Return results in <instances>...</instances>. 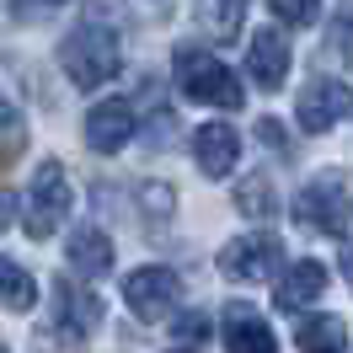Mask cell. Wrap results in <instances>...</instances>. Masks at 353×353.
<instances>
[{
	"label": "cell",
	"instance_id": "1",
	"mask_svg": "<svg viewBox=\"0 0 353 353\" xmlns=\"http://www.w3.org/2000/svg\"><path fill=\"white\" fill-rule=\"evenodd\" d=\"M172 75H176V91L188 97V102H203V108H225V112H236L246 102V91L241 81L230 75V70L209 54V48L199 43H182L176 48V59H172Z\"/></svg>",
	"mask_w": 353,
	"mask_h": 353
},
{
	"label": "cell",
	"instance_id": "2",
	"mask_svg": "<svg viewBox=\"0 0 353 353\" xmlns=\"http://www.w3.org/2000/svg\"><path fill=\"white\" fill-rule=\"evenodd\" d=\"M59 65H65V75L81 91H97V86H108L112 75H118L123 48H118V38H112L108 27L86 22V27H75L65 43H59Z\"/></svg>",
	"mask_w": 353,
	"mask_h": 353
},
{
	"label": "cell",
	"instance_id": "3",
	"mask_svg": "<svg viewBox=\"0 0 353 353\" xmlns=\"http://www.w3.org/2000/svg\"><path fill=\"white\" fill-rule=\"evenodd\" d=\"M294 214L310 225V230H321V236H343L348 230V214H353V199H348V176L327 166V172H316L294 193Z\"/></svg>",
	"mask_w": 353,
	"mask_h": 353
},
{
	"label": "cell",
	"instance_id": "4",
	"mask_svg": "<svg viewBox=\"0 0 353 353\" xmlns=\"http://www.w3.org/2000/svg\"><path fill=\"white\" fill-rule=\"evenodd\" d=\"M70 203H75V193H70L65 166H59V161H38V172L27 182V236H32V241H48V236L65 225Z\"/></svg>",
	"mask_w": 353,
	"mask_h": 353
},
{
	"label": "cell",
	"instance_id": "5",
	"mask_svg": "<svg viewBox=\"0 0 353 353\" xmlns=\"http://www.w3.org/2000/svg\"><path fill=\"white\" fill-rule=\"evenodd\" d=\"M279 263H284V246H279V236H263V230L220 246V273L230 284H263L279 273Z\"/></svg>",
	"mask_w": 353,
	"mask_h": 353
},
{
	"label": "cell",
	"instance_id": "6",
	"mask_svg": "<svg viewBox=\"0 0 353 353\" xmlns=\"http://www.w3.org/2000/svg\"><path fill=\"white\" fill-rule=\"evenodd\" d=\"M182 300V279H176L172 268H134L129 279H123V305L139 316V321H166L172 305Z\"/></svg>",
	"mask_w": 353,
	"mask_h": 353
},
{
	"label": "cell",
	"instance_id": "7",
	"mask_svg": "<svg viewBox=\"0 0 353 353\" xmlns=\"http://www.w3.org/2000/svg\"><path fill=\"white\" fill-rule=\"evenodd\" d=\"M353 112V86L348 81H332V75H321V81H310L305 91H300V102H294V123L305 134H327L337 118H348Z\"/></svg>",
	"mask_w": 353,
	"mask_h": 353
},
{
	"label": "cell",
	"instance_id": "8",
	"mask_svg": "<svg viewBox=\"0 0 353 353\" xmlns=\"http://www.w3.org/2000/svg\"><path fill=\"white\" fill-rule=\"evenodd\" d=\"M97 321H102V300L91 289H81L75 279H59L54 284V327L86 343L91 332H97Z\"/></svg>",
	"mask_w": 353,
	"mask_h": 353
},
{
	"label": "cell",
	"instance_id": "9",
	"mask_svg": "<svg viewBox=\"0 0 353 353\" xmlns=\"http://www.w3.org/2000/svg\"><path fill=\"white\" fill-rule=\"evenodd\" d=\"M129 139H134V108L123 102V97L97 102V108L86 112V145L97 155H118Z\"/></svg>",
	"mask_w": 353,
	"mask_h": 353
},
{
	"label": "cell",
	"instance_id": "10",
	"mask_svg": "<svg viewBox=\"0 0 353 353\" xmlns=\"http://www.w3.org/2000/svg\"><path fill=\"white\" fill-rule=\"evenodd\" d=\"M246 75L257 91H279L289 75V43L273 32V27H257L252 43H246Z\"/></svg>",
	"mask_w": 353,
	"mask_h": 353
},
{
	"label": "cell",
	"instance_id": "11",
	"mask_svg": "<svg viewBox=\"0 0 353 353\" xmlns=\"http://www.w3.org/2000/svg\"><path fill=\"white\" fill-rule=\"evenodd\" d=\"M236 155H241V134L230 123H203L193 134V161L203 176H230L236 172Z\"/></svg>",
	"mask_w": 353,
	"mask_h": 353
},
{
	"label": "cell",
	"instance_id": "12",
	"mask_svg": "<svg viewBox=\"0 0 353 353\" xmlns=\"http://www.w3.org/2000/svg\"><path fill=\"white\" fill-rule=\"evenodd\" d=\"M321 289H327V268L305 257V263H294L289 273H279V284H273V305L294 316V310H305Z\"/></svg>",
	"mask_w": 353,
	"mask_h": 353
},
{
	"label": "cell",
	"instance_id": "13",
	"mask_svg": "<svg viewBox=\"0 0 353 353\" xmlns=\"http://www.w3.org/2000/svg\"><path fill=\"white\" fill-rule=\"evenodd\" d=\"M70 268L81 273V279H108L112 273V241L97 230V225H81V230H70V246H65Z\"/></svg>",
	"mask_w": 353,
	"mask_h": 353
},
{
	"label": "cell",
	"instance_id": "14",
	"mask_svg": "<svg viewBox=\"0 0 353 353\" xmlns=\"http://www.w3.org/2000/svg\"><path fill=\"white\" fill-rule=\"evenodd\" d=\"M225 348L230 353H279V343H273L268 321L252 305H230L225 310Z\"/></svg>",
	"mask_w": 353,
	"mask_h": 353
},
{
	"label": "cell",
	"instance_id": "15",
	"mask_svg": "<svg viewBox=\"0 0 353 353\" xmlns=\"http://www.w3.org/2000/svg\"><path fill=\"white\" fill-rule=\"evenodd\" d=\"M294 348L300 353H343L348 348V327L337 316H300L294 321Z\"/></svg>",
	"mask_w": 353,
	"mask_h": 353
},
{
	"label": "cell",
	"instance_id": "16",
	"mask_svg": "<svg viewBox=\"0 0 353 353\" xmlns=\"http://www.w3.org/2000/svg\"><path fill=\"white\" fill-rule=\"evenodd\" d=\"M246 6H252V0H199V22L209 27L214 43H236V38H241V22H246Z\"/></svg>",
	"mask_w": 353,
	"mask_h": 353
},
{
	"label": "cell",
	"instance_id": "17",
	"mask_svg": "<svg viewBox=\"0 0 353 353\" xmlns=\"http://www.w3.org/2000/svg\"><path fill=\"white\" fill-rule=\"evenodd\" d=\"M236 209H241L246 220H273V209H279V199H273V182H268L263 172H252L236 182Z\"/></svg>",
	"mask_w": 353,
	"mask_h": 353
},
{
	"label": "cell",
	"instance_id": "18",
	"mask_svg": "<svg viewBox=\"0 0 353 353\" xmlns=\"http://www.w3.org/2000/svg\"><path fill=\"white\" fill-rule=\"evenodd\" d=\"M0 279H6V310H32L38 305V284L27 279V268L17 263V257H0Z\"/></svg>",
	"mask_w": 353,
	"mask_h": 353
},
{
	"label": "cell",
	"instance_id": "19",
	"mask_svg": "<svg viewBox=\"0 0 353 353\" xmlns=\"http://www.w3.org/2000/svg\"><path fill=\"white\" fill-rule=\"evenodd\" d=\"M139 209H145V220H166L176 209V193L166 182H139Z\"/></svg>",
	"mask_w": 353,
	"mask_h": 353
},
{
	"label": "cell",
	"instance_id": "20",
	"mask_svg": "<svg viewBox=\"0 0 353 353\" xmlns=\"http://www.w3.org/2000/svg\"><path fill=\"white\" fill-rule=\"evenodd\" d=\"M273 6V17L289 27H310L316 17H321V0H268Z\"/></svg>",
	"mask_w": 353,
	"mask_h": 353
},
{
	"label": "cell",
	"instance_id": "21",
	"mask_svg": "<svg viewBox=\"0 0 353 353\" xmlns=\"http://www.w3.org/2000/svg\"><path fill=\"white\" fill-rule=\"evenodd\" d=\"M22 139H27V129H22V112L6 102V150H0V161L6 166H17V155H22Z\"/></svg>",
	"mask_w": 353,
	"mask_h": 353
},
{
	"label": "cell",
	"instance_id": "22",
	"mask_svg": "<svg viewBox=\"0 0 353 353\" xmlns=\"http://www.w3.org/2000/svg\"><path fill=\"white\" fill-rule=\"evenodd\" d=\"M38 353H86V343L70 337V332H59V327H48L43 337H38Z\"/></svg>",
	"mask_w": 353,
	"mask_h": 353
},
{
	"label": "cell",
	"instance_id": "23",
	"mask_svg": "<svg viewBox=\"0 0 353 353\" xmlns=\"http://www.w3.org/2000/svg\"><path fill=\"white\" fill-rule=\"evenodd\" d=\"M257 139H263L268 150L289 155V139H284V123H279V118H257Z\"/></svg>",
	"mask_w": 353,
	"mask_h": 353
},
{
	"label": "cell",
	"instance_id": "24",
	"mask_svg": "<svg viewBox=\"0 0 353 353\" xmlns=\"http://www.w3.org/2000/svg\"><path fill=\"white\" fill-rule=\"evenodd\" d=\"M203 332H209V316H182V321H176V337H182V343H199Z\"/></svg>",
	"mask_w": 353,
	"mask_h": 353
},
{
	"label": "cell",
	"instance_id": "25",
	"mask_svg": "<svg viewBox=\"0 0 353 353\" xmlns=\"http://www.w3.org/2000/svg\"><path fill=\"white\" fill-rule=\"evenodd\" d=\"M343 279H348V284H353V246H348V252H343Z\"/></svg>",
	"mask_w": 353,
	"mask_h": 353
},
{
	"label": "cell",
	"instance_id": "26",
	"mask_svg": "<svg viewBox=\"0 0 353 353\" xmlns=\"http://www.w3.org/2000/svg\"><path fill=\"white\" fill-rule=\"evenodd\" d=\"M32 6H65V0H32Z\"/></svg>",
	"mask_w": 353,
	"mask_h": 353
},
{
	"label": "cell",
	"instance_id": "27",
	"mask_svg": "<svg viewBox=\"0 0 353 353\" xmlns=\"http://www.w3.org/2000/svg\"><path fill=\"white\" fill-rule=\"evenodd\" d=\"M176 353H193V348H176Z\"/></svg>",
	"mask_w": 353,
	"mask_h": 353
}]
</instances>
